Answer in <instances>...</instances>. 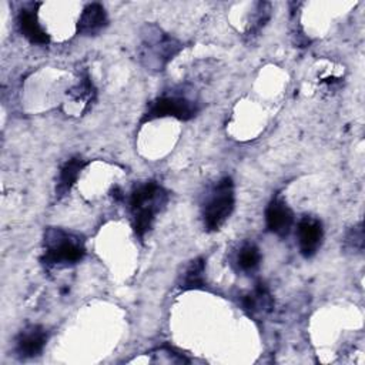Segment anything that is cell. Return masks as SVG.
I'll use <instances>...</instances> for the list:
<instances>
[{
  "instance_id": "obj_18",
  "label": "cell",
  "mask_w": 365,
  "mask_h": 365,
  "mask_svg": "<svg viewBox=\"0 0 365 365\" xmlns=\"http://www.w3.org/2000/svg\"><path fill=\"white\" fill-rule=\"evenodd\" d=\"M111 195H113V198H114L115 201H123V200H124V194H123V191H121L120 187H114V188L111 190Z\"/></svg>"
},
{
  "instance_id": "obj_8",
  "label": "cell",
  "mask_w": 365,
  "mask_h": 365,
  "mask_svg": "<svg viewBox=\"0 0 365 365\" xmlns=\"http://www.w3.org/2000/svg\"><path fill=\"white\" fill-rule=\"evenodd\" d=\"M298 248L304 258L314 257L322 245L324 227L322 222L311 215H304L297 224Z\"/></svg>"
},
{
  "instance_id": "obj_13",
  "label": "cell",
  "mask_w": 365,
  "mask_h": 365,
  "mask_svg": "<svg viewBox=\"0 0 365 365\" xmlns=\"http://www.w3.org/2000/svg\"><path fill=\"white\" fill-rule=\"evenodd\" d=\"M177 285L182 291L190 289H204L207 287L205 281V259L202 257L192 258L188 261L182 271L178 274Z\"/></svg>"
},
{
  "instance_id": "obj_3",
  "label": "cell",
  "mask_w": 365,
  "mask_h": 365,
  "mask_svg": "<svg viewBox=\"0 0 365 365\" xmlns=\"http://www.w3.org/2000/svg\"><path fill=\"white\" fill-rule=\"evenodd\" d=\"M86 255L84 238L60 227H47L43 235L41 264L47 269L66 268L80 262Z\"/></svg>"
},
{
  "instance_id": "obj_15",
  "label": "cell",
  "mask_w": 365,
  "mask_h": 365,
  "mask_svg": "<svg viewBox=\"0 0 365 365\" xmlns=\"http://www.w3.org/2000/svg\"><path fill=\"white\" fill-rule=\"evenodd\" d=\"M271 11H272L271 3H268V1L255 3V7L251 13V17H250V21L247 26V31H245L248 37L257 36L265 27V24L271 19Z\"/></svg>"
},
{
  "instance_id": "obj_16",
  "label": "cell",
  "mask_w": 365,
  "mask_h": 365,
  "mask_svg": "<svg viewBox=\"0 0 365 365\" xmlns=\"http://www.w3.org/2000/svg\"><path fill=\"white\" fill-rule=\"evenodd\" d=\"M67 94L74 103H81V104L88 106L94 100V96H96V88L90 80V76L87 73H84L81 76L80 81L74 87H71Z\"/></svg>"
},
{
  "instance_id": "obj_11",
  "label": "cell",
  "mask_w": 365,
  "mask_h": 365,
  "mask_svg": "<svg viewBox=\"0 0 365 365\" xmlns=\"http://www.w3.org/2000/svg\"><path fill=\"white\" fill-rule=\"evenodd\" d=\"M241 305H242V309L250 317L258 318V317L267 315L272 309L274 299L271 297L268 287L259 281L255 284V287L250 292L242 295Z\"/></svg>"
},
{
  "instance_id": "obj_7",
  "label": "cell",
  "mask_w": 365,
  "mask_h": 365,
  "mask_svg": "<svg viewBox=\"0 0 365 365\" xmlns=\"http://www.w3.org/2000/svg\"><path fill=\"white\" fill-rule=\"evenodd\" d=\"M294 212L281 195H275L265 208L267 230L279 238L288 237L294 227Z\"/></svg>"
},
{
  "instance_id": "obj_2",
  "label": "cell",
  "mask_w": 365,
  "mask_h": 365,
  "mask_svg": "<svg viewBox=\"0 0 365 365\" xmlns=\"http://www.w3.org/2000/svg\"><path fill=\"white\" fill-rule=\"evenodd\" d=\"M182 48L184 44L178 38L165 33L155 23H147L141 27L137 56L145 70L163 71Z\"/></svg>"
},
{
  "instance_id": "obj_1",
  "label": "cell",
  "mask_w": 365,
  "mask_h": 365,
  "mask_svg": "<svg viewBox=\"0 0 365 365\" xmlns=\"http://www.w3.org/2000/svg\"><path fill=\"white\" fill-rule=\"evenodd\" d=\"M170 200V192L157 181L148 180L137 184L128 200L133 230L138 238L151 230L157 215L165 208Z\"/></svg>"
},
{
  "instance_id": "obj_9",
  "label": "cell",
  "mask_w": 365,
  "mask_h": 365,
  "mask_svg": "<svg viewBox=\"0 0 365 365\" xmlns=\"http://www.w3.org/2000/svg\"><path fill=\"white\" fill-rule=\"evenodd\" d=\"M40 3H29L23 6L17 14V24L20 33L31 43L37 46H46L50 43V37L38 21L37 7Z\"/></svg>"
},
{
  "instance_id": "obj_12",
  "label": "cell",
  "mask_w": 365,
  "mask_h": 365,
  "mask_svg": "<svg viewBox=\"0 0 365 365\" xmlns=\"http://www.w3.org/2000/svg\"><path fill=\"white\" fill-rule=\"evenodd\" d=\"M87 165V161L80 157L74 155L68 158L58 170V177L56 182V197L57 200L64 198L73 188V185L77 182L80 173Z\"/></svg>"
},
{
  "instance_id": "obj_10",
  "label": "cell",
  "mask_w": 365,
  "mask_h": 365,
  "mask_svg": "<svg viewBox=\"0 0 365 365\" xmlns=\"http://www.w3.org/2000/svg\"><path fill=\"white\" fill-rule=\"evenodd\" d=\"M108 24L107 11L100 3H90L87 4L77 21V34L80 36H97L101 33Z\"/></svg>"
},
{
  "instance_id": "obj_14",
  "label": "cell",
  "mask_w": 365,
  "mask_h": 365,
  "mask_svg": "<svg viewBox=\"0 0 365 365\" xmlns=\"http://www.w3.org/2000/svg\"><path fill=\"white\" fill-rule=\"evenodd\" d=\"M261 261H262L261 250L254 242L242 244L235 257L237 267L244 274H254L259 268Z\"/></svg>"
},
{
  "instance_id": "obj_6",
  "label": "cell",
  "mask_w": 365,
  "mask_h": 365,
  "mask_svg": "<svg viewBox=\"0 0 365 365\" xmlns=\"http://www.w3.org/2000/svg\"><path fill=\"white\" fill-rule=\"evenodd\" d=\"M47 339L48 335L44 327L29 324L14 338V354L20 359L36 358L43 352Z\"/></svg>"
},
{
  "instance_id": "obj_5",
  "label": "cell",
  "mask_w": 365,
  "mask_h": 365,
  "mask_svg": "<svg viewBox=\"0 0 365 365\" xmlns=\"http://www.w3.org/2000/svg\"><path fill=\"white\" fill-rule=\"evenodd\" d=\"M200 111L198 101L182 91H168L148 103L140 124L164 117H174L181 121L191 120Z\"/></svg>"
},
{
  "instance_id": "obj_4",
  "label": "cell",
  "mask_w": 365,
  "mask_h": 365,
  "mask_svg": "<svg viewBox=\"0 0 365 365\" xmlns=\"http://www.w3.org/2000/svg\"><path fill=\"white\" fill-rule=\"evenodd\" d=\"M235 207V187L231 177L218 180L205 194L201 205L204 228L210 232L220 230L230 218Z\"/></svg>"
},
{
  "instance_id": "obj_17",
  "label": "cell",
  "mask_w": 365,
  "mask_h": 365,
  "mask_svg": "<svg viewBox=\"0 0 365 365\" xmlns=\"http://www.w3.org/2000/svg\"><path fill=\"white\" fill-rule=\"evenodd\" d=\"M342 248L346 254L351 255H358L362 254L364 251V225L362 221H359L358 224H355L354 227H351L344 237L342 241Z\"/></svg>"
}]
</instances>
